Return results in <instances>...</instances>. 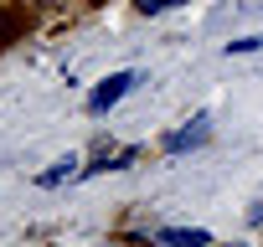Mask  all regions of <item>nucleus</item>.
Listing matches in <instances>:
<instances>
[{"mask_svg": "<svg viewBox=\"0 0 263 247\" xmlns=\"http://www.w3.org/2000/svg\"><path fill=\"white\" fill-rule=\"evenodd\" d=\"M263 36H242V42H227V52H258Z\"/></svg>", "mask_w": 263, "mask_h": 247, "instance_id": "nucleus-5", "label": "nucleus"}, {"mask_svg": "<svg viewBox=\"0 0 263 247\" xmlns=\"http://www.w3.org/2000/svg\"><path fill=\"white\" fill-rule=\"evenodd\" d=\"M135 83H140L135 72H114V77H103V83L88 93V108H93V113H108V108H114V103H119L129 88H135Z\"/></svg>", "mask_w": 263, "mask_h": 247, "instance_id": "nucleus-1", "label": "nucleus"}, {"mask_svg": "<svg viewBox=\"0 0 263 247\" xmlns=\"http://www.w3.org/2000/svg\"><path fill=\"white\" fill-rule=\"evenodd\" d=\"M62 175H78V155H62V160H57V165H52V170H42V175H36V180H42V186H57V180H62Z\"/></svg>", "mask_w": 263, "mask_h": 247, "instance_id": "nucleus-4", "label": "nucleus"}, {"mask_svg": "<svg viewBox=\"0 0 263 247\" xmlns=\"http://www.w3.org/2000/svg\"><path fill=\"white\" fill-rule=\"evenodd\" d=\"M160 242H171V247H212V237L201 227H165Z\"/></svg>", "mask_w": 263, "mask_h": 247, "instance_id": "nucleus-3", "label": "nucleus"}, {"mask_svg": "<svg viewBox=\"0 0 263 247\" xmlns=\"http://www.w3.org/2000/svg\"><path fill=\"white\" fill-rule=\"evenodd\" d=\"M165 247H171V242H165Z\"/></svg>", "mask_w": 263, "mask_h": 247, "instance_id": "nucleus-7", "label": "nucleus"}, {"mask_svg": "<svg viewBox=\"0 0 263 247\" xmlns=\"http://www.w3.org/2000/svg\"><path fill=\"white\" fill-rule=\"evenodd\" d=\"M165 6H176V0H140V11H165Z\"/></svg>", "mask_w": 263, "mask_h": 247, "instance_id": "nucleus-6", "label": "nucleus"}, {"mask_svg": "<svg viewBox=\"0 0 263 247\" xmlns=\"http://www.w3.org/2000/svg\"><path fill=\"white\" fill-rule=\"evenodd\" d=\"M206 134H212V118H206V113H196L186 129H176V134L165 139V150H176V155H181V150H196V145H206Z\"/></svg>", "mask_w": 263, "mask_h": 247, "instance_id": "nucleus-2", "label": "nucleus"}]
</instances>
